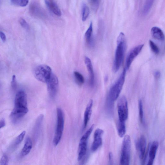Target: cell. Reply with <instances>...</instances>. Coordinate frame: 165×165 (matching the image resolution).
<instances>
[{"label": "cell", "instance_id": "cell-5", "mask_svg": "<svg viewBox=\"0 0 165 165\" xmlns=\"http://www.w3.org/2000/svg\"><path fill=\"white\" fill-rule=\"evenodd\" d=\"M57 125L54 137L53 143L54 146H56L59 144L60 142L64 129V120L63 112L60 108H58L57 109Z\"/></svg>", "mask_w": 165, "mask_h": 165}, {"label": "cell", "instance_id": "cell-8", "mask_svg": "<svg viewBox=\"0 0 165 165\" xmlns=\"http://www.w3.org/2000/svg\"><path fill=\"white\" fill-rule=\"evenodd\" d=\"M47 91L51 97H54L57 93L59 82L57 76L53 73L50 78L47 82Z\"/></svg>", "mask_w": 165, "mask_h": 165}, {"label": "cell", "instance_id": "cell-29", "mask_svg": "<svg viewBox=\"0 0 165 165\" xmlns=\"http://www.w3.org/2000/svg\"><path fill=\"white\" fill-rule=\"evenodd\" d=\"M90 4L92 9L95 11H97L99 4V1H90Z\"/></svg>", "mask_w": 165, "mask_h": 165}, {"label": "cell", "instance_id": "cell-2", "mask_svg": "<svg viewBox=\"0 0 165 165\" xmlns=\"http://www.w3.org/2000/svg\"><path fill=\"white\" fill-rule=\"evenodd\" d=\"M126 70L124 68L118 80L111 87L109 93L108 101L111 106L113 102L118 99L123 88L125 80Z\"/></svg>", "mask_w": 165, "mask_h": 165}, {"label": "cell", "instance_id": "cell-17", "mask_svg": "<svg viewBox=\"0 0 165 165\" xmlns=\"http://www.w3.org/2000/svg\"><path fill=\"white\" fill-rule=\"evenodd\" d=\"M93 103V101L92 99H91L87 104L86 110H85L84 120V129H86L88 122L89 121L92 113Z\"/></svg>", "mask_w": 165, "mask_h": 165}, {"label": "cell", "instance_id": "cell-28", "mask_svg": "<svg viewBox=\"0 0 165 165\" xmlns=\"http://www.w3.org/2000/svg\"><path fill=\"white\" fill-rule=\"evenodd\" d=\"M25 133V131H23L17 137L15 142V145H18L21 143L23 140Z\"/></svg>", "mask_w": 165, "mask_h": 165}, {"label": "cell", "instance_id": "cell-26", "mask_svg": "<svg viewBox=\"0 0 165 165\" xmlns=\"http://www.w3.org/2000/svg\"><path fill=\"white\" fill-rule=\"evenodd\" d=\"M138 107L139 110V117L141 123L144 122V111L143 103L141 100L138 102Z\"/></svg>", "mask_w": 165, "mask_h": 165}, {"label": "cell", "instance_id": "cell-3", "mask_svg": "<svg viewBox=\"0 0 165 165\" xmlns=\"http://www.w3.org/2000/svg\"><path fill=\"white\" fill-rule=\"evenodd\" d=\"M131 141L130 136H124L122 143L119 165H129Z\"/></svg>", "mask_w": 165, "mask_h": 165}, {"label": "cell", "instance_id": "cell-31", "mask_svg": "<svg viewBox=\"0 0 165 165\" xmlns=\"http://www.w3.org/2000/svg\"><path fill=\"white\" fill-rule=\"evenodd\" d=\"M9 160L8 156L4 155L0 160V165H8Z\"/></svg>", "mask_w": 165, "mask_h": 165}, {"label": "cell", "instance_id": "cell-36", "mask_svg": "<svg viewBox=\"0 0 165 165\" xmlns=\"http://www.w3.org/2000/svg\"><path fill=\"white\" fill-rule=\"evenodd\" d=\"M0 3H1V1H0Z\"/></svg>", "mask_w": 165, "mask_h": 165}, {"label": "cell", "instance_id": "cell-25", "mask_svg": "<svg viewBox=\"0 0 165 165\" xmlns=\"http://www.w3.org/2000/svg\"><path fill=\"white\" fill-rule=\"evenodd\" d=\"M11 3L12 5L22 7L27 6L29 2L27 0H11Z\"/></svg>", "mask_w": 165, "mask_h": 165}, {"label": "cell", "instance_id": "cell-15", "mask_svg": "<svg viewBox=\"0 0 165 165\" xmlns=\"http://www.w3.org/2000/svg\"><path fill=\"white\" fill-rule=\"evenodd\" d=\"M45 2L48 9L55 15L58 16H60L62 15L61 10L55 1L52 0H46Z\"/></svg>", "mask_w": 165, "mask_h": 165}, {"label": "cell", "instance_id": "cell-34", "mask_svg": "<svg viewBox=\"0 0 165 165\" xmlns=\"http://www.w3.org/2000/svg\"><path fill=\"white\" fill-rule=\"evenodd\" d=\"M161 73L159 71H156L154 73L155 77L156 79H158L160 77Z\"/></svg>", "mask_w": 165, "mask_h": 165}, {"label": "cell", "instance_id": "cell-22", "mask_svg": "<svg viewBox=\"0 0 165 165\" xmlns=\"http://www.w3.org/2000/svg\"><path fill=\"white\" fill-rule=\"evenodd\" d=\"M82 20L85 21L86 20L90 14V10L87 5L84 3L82 5Z\"/></svg>", "mask_w": 165, "mask_h": 165}, {"label": "cell", "instance_id": "cell-19", "mask_svg": "<svg viewBox=\"0 0 165 165\" xmlns=\"http://www.w3.org/2000/svg\"><path fill=\"white\" fill-rule=\"evenodd\" d=\"M32 147V140L29 137L27 138L24 146L21 152L22 156H25L29 154Z\"/></svg>", "mask_w": 165, "mask_h": 165}, {"label": "cell", "instance_id": "cell-35", "mask_svg": "<svg viewBox=\"0 0 165 165\" xmlns=\"http://www.w3.org/2000/svg\"><path fill=\"white\" fill-rule=\"evenodd\" d=\"M5 122L4 119H2L0 121V129L3 127L5 126Z\"/></svg>", "mask_w": 165, "mask_h": 165}, {"label": "cell", "instance_id": "cell-1", "mask_svg": "<svg viewBox=\"0 0 165 165\" xmlns=\"http://www.w3.org/2000/svg\"><path fill=\"white\" fill-rule=\"evenodd\" d=\"M114 61L113 70L115 73L117 72L123 63L126 50V36L124 33L121 32L118 36Z\"/></svg>", "mask_w": 165, "mask_h": 165}, {"label": "cell", "instance_id": "cell-33", "mask_svg": "<svg viewBox=\"0 0 165 165\" xmlns=\"http://www.w3.org/2000/svg\"><path fill=\"white\" fill-rule=\"evenodd\" d=\"M16 76L15 75H14L12 76V81L11 82V85L13 87H16Z\"/></svg>", "mask_w": 165, "mask_h": 165}, {"label": "cell", "instance_id": "cell-32", "mask_svg": "<svg viewBox=\"0 0 165 165\" xmlns=\"http://www.w3.org/2000/svg\"><path fill=\"white\" fill-rule=\"evenodd\" d=\"M0 37H1L3 41L4 42L6 41V36L5 34L1 31H0Z\"/></svg>", "mask_w": 165, "mask_h": 165}, {"label": "cell", "instance_id": "cell-16", "mask_svg": "<svg viewBox=\"0 0 165 165\" xmlns=\"http://www.w3.org/2000/svg\"><path fill=\"white\" fill-rule=\"evenodd\" d=\"M85 62L86 65L88 72L89 74L90 84L91 86H93L94 84L95 74L91 61L89 58L86 56L85 58Z\"/></svg>", "mask_w": 165, "mask_h": 165}, {"label": "cell", "instance_id": "cell-27", "mask_svg": "<svg viewBox=\"0 0 165 165\" xmlns=\"http://www.w3.org/2000/svg\"><path fill=\"white\" fill-rule=\"evenodd\" d=\"M149 44L151 49L152 52L156 54H158L160 52V50L158 47L157 45L151 40H150L149 41Z\"/></svg>", "mask_w": 165, "mask_h": 165}, {"label": "cell", "instance_id": "cell-30", "mask_svg": "<svg viewBox=\"0 0 165 165\" xmlns=\"http://www.w3.org/2000/svg\"><path fill=\"white\" fill-rule=\"evenodd\" d=\"M19 23L21 26L25 30H29L30 29V25L23 18H21L19 20Z\"/></svg>", "mask_w": 165, "mask_h": 165}, {"label": "cell", "instance_id": "cell-4", "mask_svg": "<svg viewBox=\"0 0 165 165\" xmlns=\"http://www.w3.org/2000/svg\"><path fill=\"white\" fill-rule=\"evenodd\" d=\"M53 73L51 68L45 65L37 66L34 70V74L36 78L39 81L47 83Z\"/></svg>", "mask_w": 165, "mask_h": 165}, {"label": "cell", "instance_id": "cell-13", "mask_svg": "<svg viewBox=\"0 0 165 165\" xmlns=\"http://www.w3.org/2000/svg\"><path fill=\"white\" fill-rule=\"evenodd\" d=\"M146 147V139L144 136H141L138 142L137 147L139 150V157L142 160L144 158Z\"/></svg>", "mask_w": 165, "mask_h": 165}, {"label": "cell", "instance_id": "cell-14", "mask_svg": "<svg viewBox=\"0 0 165 165\" xmlns=\"http://www.w3.org/2000/svg\"><path fill=\"white\" fill-rule=\"evenodd\" d=\"M159 146V143L157 141L153 142L150 148L149 151V159L146 165H153L155 157Z\"/></svg>", "mask_w": 165, "mask_h": 165}, {"label": "cell", "instance_id": "cell-10", "mask_svg": "<svg viewBox=\"0 0 165 165\" xmlns=\"http://www.w3.org/2000/svg\"><path fill=\"white\" fill-rule=\"evenodd\" d=\"M16 109H27V100L26 94L23 91H19L16 95L15 107Z\"/></svg>", "mask_w": 165, "mask_h": 165}, {"label": "cell", "instance_id": "cell-24", "mask_svg": "<svg viewBox=\"0 0 165 165\" xmlns=\"http://www.w3.org/2000/svg\"><path fill=\"white\" fill-rule=\"evenodd\" d=\"M76 81L79 86H82L85 82V79L83 76L80 73L77 72H74Z\"/></svg>", "mask_w": 165, "mask_h": 165}, {"label": "cell", "instance_id": "cell-6", "mask_svg": "<svg viewBox=\"0 0 165 165\" xmlns=\"http://www.w3.org/2000/svg\"><path fill=\"white\" fill-rule=\"evenodd\" d=\"M94 126V124H92L89 130L82 135L80 139L79 145L78 158L79 161H80L87 154L88 140Z\"/></svg>", "mask_w": 165, "mask_h": 165}, {"label": "cell", "instance_id": "cell-18", "mask_svg": "<svg viewBox=\"0 0 165 165\" xmlns=\"http://www.w3.org/2000/svg\"><path fill=\"white\" fill-rule=\"evenodd\" d=\"M151 33L153 38L159 41H164V35L160 28L157 27H153L151 28Z\"/></svg>", "mask_w": 165, "mask_h": 165}, {"label": "cell", "instance_id": "cell-21", "mask_svg": "<svg viewBox=\"0 0 165 165\" xmlns=\"http://www.w3.org/2000/svg\"><path fill=\"white\" fill-rule=\"evenodd\" d=\"M153 2L154 1L152 0L145 1L142 10V13L143 15H146L149 13L153 6Z\"/></svg>", "mask_w": 165, "mask_h": 165}, {"label": "cell", "instance_id": "cell-12", "mask_svg": "<svg viewBox=\"0 0 165 165\" xmlns=\"http://www.w3.org/2000/svg\"><path fill=\"white\" fill-rule=\"evenodd\" d=\"M29 10L31 15L38 17H43L44 15V11L40 5L37 2L34 1L30 4Z\"/></svg>", "mask_w": 165, "mask_h": 165}, {"label": "cell", "instance_id": "cell-20", "mask_svg": "<svg viewBox=\"0 0 165 165\" xmlns=\"http://www.w3.org/2000/svg\"><path fill=\"white\" fill-rule=\"evenodd\" d=\"M92 33L93 23L92 22H91L85 34V38H86L87 43L91 47H93L94 44Z\"/></svg>", "mask_w": 165, "mask_h": 165}, {"label": "cell", "instance_id": "cell-9", "mask_svg": "<svg viewBox=\"0 0 165 165\" xmlns=\"http://www.w3.org/2000/svg\"><path fill=\"white\" fill-rule=\"evenodd\" d=\"M144 46V44L137 45L133 47L128 54L126 60V70H128L131 65L132 62L139 53H140Z\"/></svg>", "mask_w": 165, "mask_h": 165}, {"label": "cell", "instance_id": "cell-11", "mask_svg": "<svg viewBox=\"0 0 165 165\" xmlns=\"http://www.w3.org/2000/svg\"><path fill=\"white\" fill-rule=\"evenodd\" d=\"M104 133L103 130L98 129L96 131L94 135V141L92 145L91 150L93 152L97 150L102 144V136Z\"/></svg>", "mask_w": 165, "mask_h": 165}, {"label": "cell", "instance_id": "cell-7", "mask_svg": "<svg viewBox=\"0 0 165 165\" xmlns=\"http://www.w3.org/2000/svg\"><path fill=\"white\" fill-rule=\"evenodd\" d=\"M118 111L119 122L125 123L129 116L128 102L124 96L119 99L118 104Z\"/></svg>", "mask_w": 165, "mask_h": 165}, {"label": "cell", "instance_id": "cell-23", "mask_svg": "<svg viewBox=\"0 0 165 165\" xmlns=\"http://www.w3.org/2000/svg\"><path fill=\"white\" fill-rule=\"evenodd\" d=\"M117 131L118 135L120 137H123L126 132L125 123H121L119 122L117 126Z\"/></svg>", "mask_w": 165, "mask_h": 165}]
</instances>
